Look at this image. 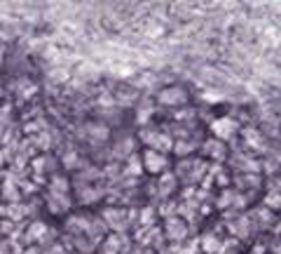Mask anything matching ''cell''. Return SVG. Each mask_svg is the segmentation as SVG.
<instances>
[{
  "instance_id": "obj_1",
  "label": "cell",
  "mask_w": 281,
  "mask_h": 254,
  "mask_svg": "<svg viewBox=\"0 0 281 254\" xmlns=\"http://www.w3.org/2000/svg\"><path fill=\"white\" fill-rule=\"evenodd\" d=\"M148 160H150V165H148V170H152V172H159V170H164V158L162 155H157V153H148Z\"/></svg>"
},
{
  "instance_id": "obj_2",
  "label": "cell",
  "mask_w": 281,
  "mask_h": 254,
  "mask_svg": "<svg viewBox=\"0 0 281 254\" xmlns=\"http://www.w3.org/2000/svg\"><path fill=\"white\" fill-rule=\"evenodd\" d=\"M230 125H234L232 120H228V118H220L218 123H213V132H218V134H225L228 129H234V127H230Z\"/></svg>"
}]
</instances>
